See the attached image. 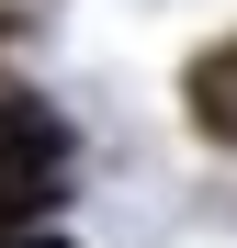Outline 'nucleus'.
Returning <instances> with one entry per match:
<instances>
[{"mask_svg":"<svg viewBox=\"0 0 237 248\" xmlns=\"http://www.w3.org/2000/svg\"><path fill=\"white\" fill-rule=\"evenodd\" d=\"M57 170H68V124L46 102L0 91V226H34L57 203Z\"/></svg>","mask_w":237,"mask_h":248,"instance_id":"f257e3e1","label":"nucleus"},{"mask_svg":"<svg viewBox=\"0 0 237 248\" xmlns=\"http://www.w3.org/2000/svg\"><path fill=\"white\" fill-rule=\"evenodd\" d=\"M192 124L237 147V46H215V57H192Z\"/></svg>","mask_w":237,"mask_h":248,"instance_id":"f03ea898","label":"nucleus"},{"mask_svg":"<svg viewBox=\"0 0 237 248\" xmlns=\"http://www.w3.org/2000/svg\"><path fill=\"white\" fill-rule=\"evenodd\" d=\"M0 248H68V237H0Z\"/></svg>","mask_w":237,"mask_h":248,"instance_id":"7ed1b4c3","label":"nucleus"}]
</instances>
